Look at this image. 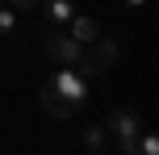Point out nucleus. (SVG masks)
<instances>
[{"label": "nucleus", "mask_w": 159, "mask_h": 155, "mask_svg": "<svg viewBox=\"0 0 159 155\" xmlns=\"http://www.w3.org/2000/svg\"><path fill=\"white\" fill-rule=\"evenodd\" d=\"M88 92H92V80L80 67H55L50 80L42 84V109L50 117H71L88 105Z\"/></svg>", "instance_id": "obj_1"}, {"label": "nucleus", "mask_w": 159, "mask_h": 155, "mask_svg": "<svg viewBox=\"0 0 159 155\" xmlns=\"http://www.w3.org/2000/svg\"><path fill=\"white\" fill-rule=\"evenodd\" d=\"M105 130H109V139L117 143V151H134L138 134H143V117H138V109L117 105V109L109 113V122H105Z\"/></svg>", "instance_id": "obj_2"}, {"label": "nucleus", "mask_w": 159, "mask_h": 155, "mask_svg": "<svg viewBox=\"0 0 159 155\" xmlns=\"http://www.w3.org/2000/svg\"><path fill=\"white\" fill-rule=\"evenodd\" d=\"M113 59H117V42H109V38H96V42H88L84 46V55H80V71L88 75V80H96V75H105L113 67Z\"/></svg>", "instance_id": "obj_3"}, {"label": "nucleus", "mask_w": 159, "mask_h": 155, "mask_svg": "<svg viewBox=\"0 0 159 155\" xmlns=\"http://www.w3.org/2000/svg\"><path fill=\"white\" fill-rule=\"evenodd\" d=\"M80 55H84V46H80L71 34H63V30H46V59H55L59 67H75Z\"/></svg>", "instance_id": "obj_4"}, {"label": "nucleus", "mask_w": 159, "mask_h": 155, "mask_svg": "<svg viewBox=\"0 0 159 155\" xmlns=\"http://www.w3.org/2000/svg\"><path fill=\"white\" fill-rule=\"evenodd\" d=\"M42 17H46V30H67L75 8H71V0H42Z\"/></svg>", "instance_id": "obj_5"}, {"label": "nucleus", "mask_w": 159, "mask_h": 155, "mask_svg": "<svg viewBox=\"0 0 159 155\" xmlns=\"http://www.w3.org/2000/svg\"><path fill=\"white\" fill-rule=\"evenodd\" d=\"M63 34H71V38L80 42V46H88V42H96V38H101V25H96L92 17H71Z\"/></svg>", "instance_id": "obj_6"}, {"label": "nucleus", "mask_w": 159, "mask_h": 155, "mask_svg": "<svg viewBox=\"0 0 159 155\" xmlns=\"http://www.w3.org/2000/svg\"><path fill=\"white\" fill-rule=\"evenodd\" d=\"M109 130H105V126H88L84 130V147H88V155H105L109 151Z\"/></svg>", "instance_id": "obj_7"}, {"label": "nucleus", "mask_w": 159, "mask_h": 155, "mask_svg": "<svg viewBox=\"0 0 159 155\" xmlns=\"http://www.w3.org/2000/svg\"><path fill=\"white\" fill-rule=\"evenodd\" d=\"M134 155H159V139L151 130H143L138 134V143H134Z\"/></svg>", "instance_id": "obj_8"}, {"label": "nucleus", "mask_w": 159, "mask_h": 155, "mask_svg": "<svg viewBox=\"0 0 159 155\" xmlns=\"http://www.w3.org/2000/svg\"><path fill=\"white\" fill-rule=\"evenodd\" d=\"M0 34H17V13L8 4H0Z\"/></svg>", "instance_id": "obj_9"}, {"label": "nucleus", "mask_w": 159, "mask_h": 155, "mask_svg": "<svg viewBox=\"0 0 159 155\" xmlns=\"http://www.w3.org/2000/svg\"><path fill=\"white\" fill-rule=\"evenodd\" d=\"M4 4H13V8H21V13H30V8L38 4V0H4Z\"/></svg>", "instance_id": "obj_10"}, {"label": "nucleus", "mask_w": 159, "mask_h": 155, "mask_svg": "<svg viewBox=\"0 0 159 155\" xmlns=\"http://www.w3.org/2000/svg\"><path fill=\"white\" fill-rule=\"evenodd\" d=\"M126 4H130V8H138V4H147V0H126Z\"/></svg>", "instance_id": "obj_11"}, {"label": "nucleus", "mask_w": 159, "mask_h": 155, "mask_svg": "<svg viewBox=\"0 0 159 155\" xmlns=\"http://www.w3.org/2000/svg\"><path fill=\"white\" fill-rule=\"evenodd\" d=\"M0 4H4V0H0Z\"/></svg>", "instance_id": "obj_12"}]
</instances>
